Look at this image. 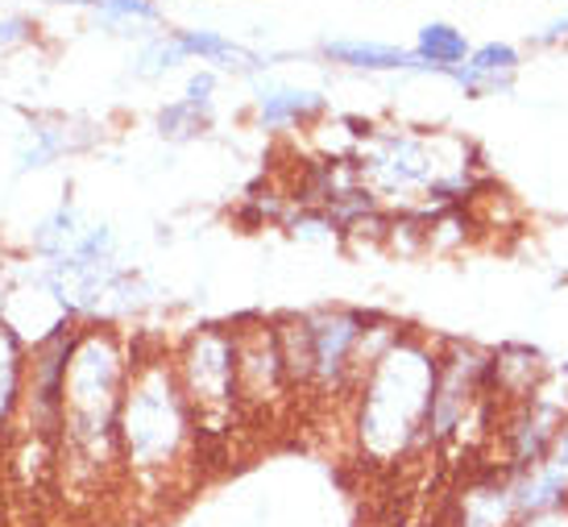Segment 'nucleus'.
Wrapping results in <instances>:
<instances>
[{"mask_svg":"<svg viewBox=\"0 0 568 527\" xmlns=\"http://www.w3.org/2000/svg\"><path fill=\"white\" fill-rule=\"evenodd\" d=\"M63 150H75V142H71V129H67L63 121H59V125L33 121L26 145L17 150V166H21V171H30V166H47V162H54Z\"/></svg>","mask_w":568,"mask_h":527,"instance_id":"18","label":"nucleus"},{"mask_svg":"<svg viewBox=\"0 0 568 527\" xmlns=\"http://www.w3.org/2000/svg\"><path fill=\"white\" fill-rule=\"evenodd\" d=\"M75 333H80V324L63 320L47 336H38L26 353V399H21L17 436L54 448V453H59V432H63V383Z\"/></svg>","mask_w":568,"mask_h":527,"instance_id":"5","label":"nucleus"},{"mask_svg":"<svg viewBox=\"0 0 568 527\" xmlns=\"http://www.w3.org/2000/svg\"><path fill=\"white\" fill-rule=\"evenodd\" d=\"M179 50H183V59H200V63H216L224 71H237V75H257V71H266L270 59L266 54H257V50L241 47L233 38H224L216 30H171Z\"/></svg>","mask_w":568,"mask_h":527,"instance_id":"9","label":"nucleus"},{"mask_svg":"<svg viewBox=\"0 0 568 527\" xmlns=\"http://www.w3.org/2000/svg\"><path fill=\"white\" fill-rule=\"evenodd\" d=\"M179 63H187V59H183V50L174 42V33L162 30L142 42L138 59H133V75H138V80H162V75L174 71Z\"/></svg>","mask_w":568,"mask_h":527,"instance_id":"20","label":"nucleus"},{"mask_svg":"<svg viewBox=\"0 0 568 527\" xmlns=\"http://www.w3.org/2000/svg\"><path fill=\"white\" fill-rule=\"evenodd\" d=\"M80 9L95 17V26L116 38H154L162 33L159 0H80Z\"/></svg>","mask_w":568,"mask_h":527,"instance_id":"12","label":"nucleus"},{"mask_svg":"<svg viewBox=\"0 0 568 527\" xmlns=\"http://www.w3.org/2000/svg\"><path fill=\"white\" fill-rule=\"evenodd\" d=\"M216 71L212 67H200V71H191L187 75V88H183V100L195 104V109H207L212 112V100H216Z\"/></svg>","mask_w":568,"mask_h":527,"instance_id":"22","label":"nucleus"},{"mask_svg":"<svg viewBox=\"0 0 568 527\" xmlns=\"http://www.w3.org/2000/svg\"><path fill=\"white\" fill-rule=\"evenodd\" d=\"M440 357L415 336H398L357 383V445L369 462L395 465L427 440Z\"/></svg>","mask_w":568,"mask_h":527,"instance_id":"3","label":"nucleus"},{"mask_svg":"<svg viewBox=\"0 0 568 527\" xmlns=\"http://www.w3.org/2000/svg\"><path fill=\"white\" fill-rule=\"evenodd\" d=\"M415 59L427 71L448 75V71H457L469 59V38L457 26H448V21H427L424 30H419V38H415Z\"/></svg>","mask_w":568,"mask_h":527,"instance_id":"15","label":"nucleus"},{"mask_svg":"<svg viewBox=\"0 0 568 527\" xmlns=\"http://www.w3.org/2000/svg\"><path fill=\"white\" fill-rule=\"evenodd\" d=\"M286 224H291V233H295V237H303V241H328V237H336V233H341L324 209H300V216H291Z\"/></svg>","mask_w":568,"mask_h":527,"instance_id":"21","label":"nucleus"},{"mask_svg":"<svg viewBox=\"0 0 568 527\" xmlns=\"http://www.w3.org/2000/svg\"><path fill=\"white\" fill-rule=\"evenodd\" d=\"M544 465H556V469H565L568 474V424L556 428V440H552V448H548V462Z\"/></svg>","mask_w":568,"mask_h":527,"instance_id":"25","label":"nucleus"},{"mask_svg":"<svg viewBox=\"0 0 568 527\" xmlns=\"http://www.w3.org/2000/svg\"><path fill=\"white\" fill-rule=\"evenodd\" d=\"M320 54L353 71H427L415 50L403 47H382V42H365V38H324Z\"/></svg>","mask_w":568,"mask_h":527,"instance_id":"11","label":"nucleus"},{"mask_svg":"<svg viewBox=\"0 0 568 527\" xmlns=\"http://www.w3.org/2000/svg\"><path fill=\"white\" fill-rule=\"evenodd\" d=\"M515 71H519V50L506 42H486V47L469 50V59L457 71H448V80H457L465 97H486V92L510 88Z\"/></svg>","mask_w":568,"mask_h":527,"instance_id":"10","label":"nucleus"},{"mask_svg":"<svg viewBox=\"0 0 568 527\" xmlns=\"http://www.w3.org/2000/svg\"><path fill=\"white\" fill-rule=\"evenodd\" d=\"M33 33V21L21 13H0V50L4 47H17V42H26Z\"/></svg>","mask_w":568,"mask_h":527,"instance_id":"23","label":"nucleus"},{"mask_svg":"<svg viewBox=\"0 0 568 527\" xmlns=\"http://www.w3.org/2000/svg\"><path fill=\"white\" fill-rule=\"evenodd\" d=\"M200 453L195 416L179 386L171 353L145 349L138 336L129 345V378L116 416V462L121 478H129L145 495H162Z\"/></svg>","mask_w":568,"mask_h":527,"instance_id":"1","label":"nucleus"},{"mask_svg":"<svg viewBox=\"0 0 568 527\" xmlns=\"http://www.w3.org/2000/svg\"><path fill=\"white\" fill-rule=\"evenodd\" d=\"M556 38H568V17H560V21H552V26L544 30V38H539V42H556Z\"/></svg>","mask_w":568,"mask_h":527,"instance_id":"26","label":"nucleus"},{"mask_svg":"<svg viewBox=\"0 0 568 527\" xmlns=\"http://www.w3.org/2000/svg\"><path fill=\"white\" fill-rule=\"evenodd\" d=\"M307 320V341H312V386L316 391H345L348 383H362V336L374 324V312H353V307H332L312 312Z\"/></svg>","mask_w":568,"mask_h":527,"instance_id":"6","label":"nucleus"},{"mask_svg":"<svg viewBox=\"0 0 568 527\" xmlns=\"http://www.w3.org/2000/svg\"><path fill=\"white\" fill-rule=\"evenodd\" d=\"M519 519L515 503H510V486L494 482V486H474L465 495V511H460V527H510Z\"/></svg>","mask_w":568,"mask_h":527,"instance_id":"16","label":"nucleus"},{"mask_svg":"<svg viewBox=\"0 0 568 527\" xmlns=\"http://www.w3.org/2000/svg\"><path fill=\"white\" fill-rule=\"evenodd\" d=\"M207 125H212V112L195 109V104H187L183 97L171 100V104H162L159 116H154V129H159L166 142H191V138H200Z\"/></svg>","mask_w":568,"mask_h":527,"instance_id":"19","label":"nucleus"},{"mask_svg":"<svg viewBox=\"0 0 568 527\" xmlns=\"http://www.w3.org/2000/svg\"><path fill=\"white\" fill-rule=\"evenodd\" d=\"M237 333V395L241 407H262V403L286 395V369L278 353L274 324L257 320L253 328H233Z\"/></svg>","mask_w":568,"mask_h":527,"instance_id":"7","label":"nucleus"},{"mask_svg":"<svg viewBox=\"0 0 568 527\" xmlns=\"http://www.w3.org/2000/svg\"><path fill=\"white\" fill-rule=\"evenodd\" d=\"M83 224H80V212L71 209V204H59V209L50 212L47 221L33 229V250L47 257H63L75 241H80Z\"/></svg>","mask_w":568,"mask_h":527,"instance_id":"17","label":"nucleus"},{"mask_svg":"<svg viewBox=\"0 0 568 527\" xmlns=\"http://www.w3.org/2000/svg\"><path fill=\"white\" fill-rule=\"evenodd\" d=\"M129 378V341L112 324H83L71 345L63 383V432L54 462L63 465L71 482H88V490H100L112 474H121L116 462V416Z\"/></svg>","mask_w":568,"mask_h":527,"instance_id":"2","label":"nucleus"},{"mask_svg":"<svg viewBox=\"0 0 568 527\" xmlns=\"http://www.w3.org/2000/svg\"><path fill=\"white\" fill-rule=\"evenodd\" d=\"M328 109V100L307 88H266L257 97V125L262 129H295L316 121Z\"/></svg>","mask_w":568,"mask_h":527,"instance_id":"14","label":"nucleus"},{"mask_svg":"<svg viewBox=\"0 0 568 527\" xmlns=\"http://www.w3.org/2000/svg\"><path fill=\"white\" fill-rule=\"evenodd\" d=\"M26 353H30V341L9 320H0V445H9L17 436L21 399H26Z\"/></svg>","mask_w":568,"mask_h":527,"instance_id":"8","label":"nucleus"},{"mask_svg":"<svg viewBox=\"0 0 568 527\" xmlns=\"http://www.w3.org/2000/svg\"><path fill=\"white\" fill-rule=\"evenodd\" d=\"M179 386L195 416L200 440H221L233 416L241 412L237 395V333L224 324H204L183 336V345L171 353Z\"/></svg>","mask_w":568,"mask_h":527,"instance_id":"4","label":"nucleus"},{"mask_svg":"<svg viewBox=\"0 0 568 527\" xmlns=\"http://www.w3.org/2000/svg\"><path fill=\"white\" fill-rule=\"evenodd\" d=\"M510 527H568V503H565V507H548V511L519 515Z\"/></svg>","mask_w":568,"mask_h":527,"instance_id":"24","label":"nucleus"},{"mask_svg":"<svg viewBox=\"0 0 568 527\" xmlns=\"http://www.w3.org/2000/svg\"><path fill=\"white\" fill-rule=\"evenodd\" d=\"M556 428H560V416L552 407H527L519 424L510 428V474H523V469H536L548 462Z\"/></svg>","mask_w":568,"mask_h":527,"instance_id":"13","label":"nucleus"},{"mask_svg":"<svg viewBox=\"0 0 568 527\" xmlns=\"http://www.w3.org/2000/svg\"><path fill=\"white\" fill-rule=\"evenodd\" d=\"M565 374H568V362H565Z\"/></svg>","mask_w":568,"mask_h":527,"instance_id":"27","label":"nucleus"}]
</instances>
